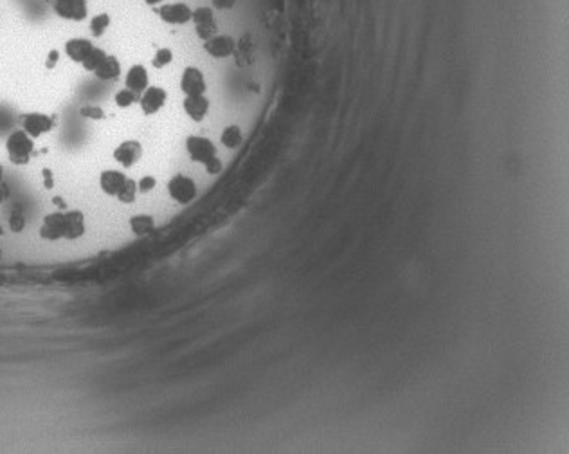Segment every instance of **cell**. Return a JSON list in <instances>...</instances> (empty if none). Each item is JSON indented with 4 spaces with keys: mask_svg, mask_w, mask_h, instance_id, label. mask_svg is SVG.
<instances>
[{
    "mask_svg": "<svg viewBox=\"0 0 569 454\" xmlns=\"http://www.w3.org/2000/svg\"><path fill=\"white\" fill-rule=\"evenodd\" d=\"M106 55H109V52H106L105 49L98 48V45H94V49L90 51V55L87 56L85 62L82 63V67L85 69L87 72H94L99 67V63L106 58Z\"/></svg>",
    "mask_w": 569,
    "mask_h": 454,
    "instance_id": "cell-22",
    "label": "cell"
},
{
    "mask_svg": "<svg viewBox=\"0 0 569 454\" xmlns=\"http://www.w3.org/2000/svg\"><path fill=\"white\" fill-rule=\"evenodd\" d=\"M166 101H168V92H166V89L157 85H150L148 89L139 96V106L145 116H153V114H157L159 110H162Z\"/></svg>",
    "mask_w": 569,
    "mask_h": 454,
    "instance_id": "cell-10",
    "label": "cell"
},
{
    "mask_svg": "<svg viewBox=\"0 0 569 454\" xmlns=\"http://www.w3.org/2000/svg\"><path fill=\"white\" fill-rule=\"evenodd\" d=\"M78 114L83 119H90V121H103V119H105V110L98 105L79 106Z\"/></svg>",
    "mask_w": 569,
    "mask_h": 454,
    "instance_id": "cell-26",
    "label": "cell"
},
{
    "mask_svg": "<svg viewBox=\"0 0 569 454\" xmlns=\"http://www.w3.org/2000/svg\"><path fill=\"white\" fill-rule=\"evenodd\" d=\"M9 195H11V189H9V184L6 182V180H2L0 182V206L6 202V200L9 199Z\"/></svg>",
    "mask_w": 569,
    "mask_h": 454,
    "instance_id": "cell-32",
    "label": "cell"
},
{
    "mask_svg": "<svg viewBox=\"0 0 569 454\" xmlns=\"http://www.w3.org/2000/svg\"><path fill=\"white\" fill-rule=\"evenodd\" d=\"M67 215V238L69 242H74V240H79L83 235H85V215L78 209H70V211H65Z\"/></svg>",
    "mask_w": 569,
    "mask_h": 454,
    "instance_id": "cell-17",
    "label": "cell"
},
{
    "mask_svg": "<svg viewBox=\"0 0 569 454\" xmlns=\"http://www.w3.org/2000/svg\"><path fill=\"white\" fill-rule=\"evenodd\" d=\"M58 60H60V52L56 51V49H51V51L47 52V60H45L47 69H55L56 63H58Z\"/></svg>",
    "mask_w": 569,
    "mask_h": 454,
    "instance_id": "cell-30",
    "label": "cell"
},
{
    "mask_svg": "<svg viewBox=\"0 0 569 454\" xmlns=\"http://www.w3.org/2000/svg\"><path fill=\"white\" fill-rule=\"evenodd\" d=\"M20 128L28 133L29 138L38 139L45 133H51L55 128V118L45 112H26L20 116Z\"/></svg>",
    "mask_w": 569,
    "mask_h": 454,
    "instance_id": "cell-3",
    "label": "cell"
},
{
    "mask_svg": "<svg viewBox=\"0 0 569 454\" xmlns=\"http://www.w3.org/2000/svg\"><path fill=\"white\" fill-rule=\"evenodd\" d=\"M110 24H112V18H110L109 13H98V15H92L89 20V31L92 38H101L106 31H109Z\"/></svg>",
    "mask_w": 569,
    "mask_h": 454,
    "instance_id": "cell-20",
    "label": "cell"
},
{
    "mask_svg": "<svg viewBox=\"0 0 569 454\" xmlns=\"http://www.w3.org/2000/svg\"><path fill=\"white\" fill-rule=\"evenodd\" d=\"M112 157L121 168H133L143 157V145L137 139H126L114 148Z\"/></svg>",
    "mask_w": 569,
    "mask_h": 454,
    "instance_id": "cell-9",
    "label": "cell"
},
{
    "mask_svg": "<svg viewBox=\"0 0 569 454\" xmlns=\"http://www.w3.org/2000/svg\"><path fill=\"white\" fill-rule=\"evenodd\" d=\"M40 238L45 242H60L67 238V215L65 211L49 213L43 216L38 231Z\"/></svg>",
    "mask_w": 569,
    "mask_h": 454,
    "instance_id": "cell-6",
    "label": "cell"
},
{
    "mask_svg": "<svg viewBox=\"0 0 569 454\" xmlns=\"http://www.w3.org/2000/svg\"><path fill=\"white\" fill-rule=\"evenodd\" d=\"M6 153L11 165L28 166L35 153V139L29 138L22 128L15 130L6 139Z\"/></svg>",
    "mask_w": 569,
    "mask_h": 454,
    "instance_id": "cell-1",
    "label": "cell"
},
{
    "mask_svg": "<svg viewBox=\"0 0 569 454\" xmlns=\"http://www.w3.org/2000/svg\"><path fill=\"white\" fill-rule=\"evenodd\" d=\"M192 22L195 26V33L202 42L206 40L213 38L215 35H219V24L215 20V11L213 8H206V6H200V8L193 9L192 15Z\"/></svg>",
    "mask_w": 569,
    "mask_h": 454,
    "instance_id": "cell-8",
    "label": "cell"
},
{
    "mask_svg": "<svg viewBox=\"0 0 569 454\" xmlns=\"http://www.w3.org/2000/svg\"><path fill=\"white\" fill-rule=\"evenodd\" d=\"M182 109L186 116L192 121L200 123L206 119L207 112H209V99L206 96H186L182 101Z\"/></svg>",
    "mask_w": 569,
    "mask_h": 454,
    "instance_id": "cell-16",
    "label": "cell"
},
{
    "mask_svg": "<svg viewBox=\"0 0 569 454\" xmlns=\"http://www.w3.org/2000/svg\"><path fill=\"white\" fill-rule=\"evenodd\" d=\"M186 152L193 162H199L202 166H206L215 157H219L216 155L215 143L204 138V135H189L186 139Z\"/></svg>",
    "mask_w": 569,
    "mask_h": 454,
    "instance_id": "cell-4",
    "label": "cell"
},
{
    "mask_svg": "<svg viewBox=\"0 0 569 454\" xmlns=\"http://www.w3.org/2000/svg\"><path fill=\"white\" fill-rule=\"evenodd\" d=\"M2 180H4V166L0 165V182H2Z\"/></svg>",
    "mask_w": 569,
    "mask_h": 454,
    "instance_id": "cell-36",
    "label": "cell"
},
{
    "mask_svg": "<svg viewBox=\"0 0 569 454\" xmlns=\"http://www.w3.org/2000/svg\"><path fill=\"white\" fill-rule=\"evenodd\" d=\"M42 177H43V186H45V189L55 188V177H53L51 170H47V168L43 170Z\"/></svg>",
    "mask_w": 569,
    "mask_h": 454,
    "instance_id": "cell-31",
    "label": "cell"
},
{
    "mask_svg": "<svg viewBox=\"0 0 569 454\" xmlns=\"http://www.w3.org/2000/svg\"><path fill=\"white\" fill-rule=\"evenodd\" d=\"M204 168H206V172L209 173V175H216V173L222 172L223 165H222V161H220L219 157H215V159H213V161L207 162V165L204 166Z\"/></svg>",
    "mask_w": 569,
    "mask_h": 454,
    "instance_id": "cell-29",
    "label": "cell"
},
{
    "mask_svg": "<svg viewBox=\"0 0 569 454\" xmlns=\"http://www.w3.org/2000/svg\"><path fill=\"white\" fill-rule=\"evenodd\" d=\"M204 51L211 56V58L222 60L229 58L236 51V42L231 38L229 35H215L213 38L204 42Z\"/></svg>",
    "mask_w": 569,
    "mask_h": 454,
    "instance_id": "cell-13",
    "label": "cell"
},
{
    "mask_svg": "<svg viewBox=\"0 0 569 454\" xmlns=\"http://www.w3.org/2000/svg\"><path fill=\"white\" fill-rule=\"evenodd\" d=\"M155 186H157V179L153 175H145L137 180V189H139V193L153 192Z\"/></svg>",
    "mask_w": 569,
    "mask_h": 454,
    "instance_id": "cell-28",
    "label": "cell"
},
{
    "mask_svg": "<svg viewBox=\"0 0 569 454\" xmlns=\"http://www.w3.org/2000/svg\"><path fill=\"white\" fill-rule=\"evenodd\" d=\"M146 6H152V8H157V6H160L164 2V0H143Z\"/></svg>",
    "mask_w": 569,
    "mask_h": 454,
    "instance_id": "cell-34",
    "label": "cell"
},
{
    "mask_svg": "<svg viewBox=\"0 0 569 454\" xmlns=\"http://www.w3.org/2000/svg\"><path fill=\"white\" fill-rule=\"evenodd\" d=\"M58 18L67 22H83L89 18V0H45Z\"/></svg>",
    "mask_w": 569,
    "mask_h": 454,
    "instance_id": "cell-2",
    "label": "cell"
},
{
    "mask_svg": "<svg viewBox=\"0 0 569 454\" xmlns=\"http://www.w3.org/2000/svg\"><path fill=\"white\" fill-rule=\"evenodd\" d=\"M55 204L58 206V208H65V204H63V199H60V196H55Z\"/></svg>",
    "mask_w": 569,
    "mask_h": 454,
    "instance_id": "cell-35",
    "label": "cell"
},
{
    "mask_svg": "<svg viewBox=\"0 0 569 454\" xmlns=\"http://www.w3.org/2000/svg\"><path fill=\"white\" fill-rule=\"evenodd\" d=\"M125 87L126 89L133 90L136 94H143L146 89L150 87V76H148V69L140 63H136L126 71L125 76Z\"/></svg>",
    "mask_w": 569,
    "mask_h": 454,
    "instance_id": "cell-15",
    "label": "cell"
},
{
    "mask_svg": "<svg viewBox=\"0 0 569 454\" xmlns=\"http://www.w3.org/2000/svg\"><path fill=\"white\" fill-rule=\"evenodd\" d=\"M130 231L133 233L136 236H146L155 229V220H153L152 215H146V213H139V215L130 216L128 220Z\"/></svg>",
    "mask_w": 569,
    "mask_h": 454,
    "instance_id": "cell-19",
    "label": "cell"
},
{
    "mask_svg": "<svg viewBox=\"0 0 569 454\" xmlns=\"http://www.w3.org/2000/svg\"><path fill=\"white\" fill-rule=\"evenodd\" d=\"M114 103H116V106H119V109H130V106L133 105V103H139V94H136L133 90L130 89H119L114 94Z\"/></svg>",
    "mask_w": 569,
    "mask_h": 454,
    "instance_id": "cell-23",
    "label": "cell"
},
{
    "mask_svg": "<svg viewBox=\"0 0 569 454\" xmlns=\"http://www.w3.org/2000/svg\"><path fill=\"white\" fill-rule=\"evenodd\" d=\"M137 193H139V189H137V180L128 179V182H126L125 189H123V192L119 193V196H117L116 200H117V202L125 204V206H130V204L136 202Z\"/></svg>",
    "mask_w": 569,
    "mask_h": 454,
    "instance_id": "cell-25",
    "label": "cell"
},
{
    "mask_svg": "<svg viewBox=\"0 0 569 454\" xmlns=\"http://www.w3.org/2000/svg\"><path fill=\"white\" fill-rule=\"evenodd\" d=\"M8 226L9 231L15 233V235H18V233H22L26 229V215H23V209L20 206H13L11 213H9Z\"/></svg>",
    "mask_w": 569,
    "mask_h": 454,
    "instance_id": "cell-24",
    "label": "cell"
},
{
    "mask_svg": "<svg viewBox=\"0 0 569 454\" xmlns=\"http://www.w3.org/2000/svg\"><path fill=\"white\" fill-rule=\"evenodd\" d=\"M94 49V43L90 42L89 38H83V36H74V38H69L63 45V52L67 55V58L70 62L78 63L82 65L85 62L87 56L90 55V51Z\"/></svg>",
    "mask_w": 569,
    "mask_h": 454,
    "instance_id": "cell-14",
    "label": "cell"
},
{
    "mask_svg": "<svg viewBox=\"0 0 569 454\" xmlns=\"http://www.w3.org/2000/svg\"><path fill=\"white\" fill-rule=\"evenodd\" d=\"M220 143H222L227 150H236L243 143L242 128H240L238 125L226 126L222 135H220Z\"/></svg>",
    "mask_w": 569,
    "mask_h": 454,
    "instance_id": "cell-21",
    "label": "cell"
},
{
    "mask_svg": "<svg viewBox=\"0 0 569 454\" xmlns=\"http://www.w3.org/2000/svg\"><path fill=\"white\" fill-rule=\"evenodd\" d=\"M236 0H213V8L216 9H231L234 8Z\"/></svg>",
    "mask_w": 569,
    "mask_h": 454,
    "instance_id": "cell-33",
    "label": "cell"
},
{
    "mask_svg": "<svg viewBox=\"0 0 569 454\" xmlns=\"http://www.w3.org/2000/svg\"><path fill=\"white\" fill-rule=\"evenodd\" d=\"M172 62H173V51L170 48L157 49L155 55H153L152 58V65L155 67V69H164V67H168Z\"/></svg>",
    "mask_w": 569,
    "mask_h": 454,
    "instance_id": "cell-27",
    "label": "cell"
},
{
    "mask_svg": "<svg viewBox=\"0 0 569 454\" xmlns=\"http://www.w3.org/2000/svg\"><path fill=\"white\" fill-rule=\"evenodd\" d=\"M168 195L177 204L186 206V204L193 202L197 199V182L192 177L184 175V173H177L168 182Z\"/></svg>",
    "mask_w": 569,
    "mask_h": 454,
    "instance_id": "cell-5",
    "label": "cell"
},
{
    "mask_svg": "<svg viewBox=\"0 0 569 454\" xmlns=\"http://www.w3.org/2000/svg\"><path fill=\"white\" fill-rule=\"evenodd\" d=\"M4 235V229H2V226H0V236Z\"/></svg>",
    "mask_w": 569,
    "mask_h": 454,
    "instance_id": "cell-37",
    "label": "cell"
},
{
    "mask_svg": "<svg viewBox=\"0 0 569 454\" xmlns=\"http://www.w3.org/2000/svg\"><path fill=\"white\" fill-rule=\"evenodd\" d=\"M180 90L186 96H202L206 94L207 83L204 72L199 67H186L180 76Z\"/></svg>",
    "mask_w": 569,
    "mask_h": 454,
    "instance_id": "cell-11",
    "label": "cell"
},
{
    "mask_svg": "<svg viewBox=\"0 0 569 454\" xmlns=\"http://www.w3.org/2000/svg\"><path fill=\"white\" fill-rule=\"evenodd\" d=\"M157 15L168 26H186L192 22L193 9L186 2H162L157 6Z\"/></svg>",
    "mask_w": 569,
    "mask_h": 454,
    "instance_id": "cell-7",
    "label": "cell"
},
{
    "mask_svg": "<svg viewBox=\"0 0 569 454\" xmlns=\"http://www.w3.org/2000/svg\"><path fill=\"white\" fill-rule=\"evenodd\" d=\"M121 74V62L114 55H106V58L99 63V67L94 71V76L101 82H114Z\"/></svg>",
    "mask_w": 569,
    "mask_h": 454,
    "instance_id": "cell-18",
    "label": "cell"
},
{
    "mask_svg": "<svg viewBox=\"0 0 569 454\" xmlns=\"http://www.w3.org/2000/svg\"><path fill=\"white\" fill-rule=\"evenodd\" d=\"M128 179L130 177L126 175V173L119 172V170H103V172L99 173V188H101V192L105 193L106 196L117 199L119 193L125 189Z\"/></svg>",
    "mask_w": 569,
    "mask_h": 454,
    "instance_id": "cell-12",
    "label": "cell"
}]
</instances>
